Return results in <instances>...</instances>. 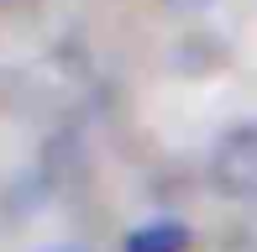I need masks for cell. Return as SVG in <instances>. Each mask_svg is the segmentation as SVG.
Here are the masks:
<instances>
[{
	"label": "cell",
	"mask_w": 257,
	"mask_h": 252,
	"mask_svg": "<svg viewBox=\"0 0 257 252\" xmlns=\"http://www.w3.org/2000/svg\"><path fill=\"white\" fill-rule=\"evenodd\" d=\"M210 179L231 200H257V126H231L210 153Z\"/></svg>",
	"instance_id": "1"
},
{
	"label": "cell",
	"mask_w": 257,
	"mask_h": 252,
	"mask_svg": "<svg viewBox=\"0 0 257 252\" xmlns=\"http://www.w3.org/2000/svg\"><path fill=\"white\" fill-rule=\"evenodd\" d=\"M163 6H173V11H200V6H210V0H163Z\"/></svg>",
	"instance_id": "3"
},
{
	"label": "cell",
	"mask_w": 257,
	"mask_h": 252,
	"mask_svg": "<svg viewBox=\"0 0 257 252\" xmlns=\"http://www.w3.org/2000/svg\"><path fill=\"white\" fill-rule=\"evenodd\" d=\"M126 252H189V226H179V221L137 226V231L126 236Z\"/></svg>",
	"instance_id": "2"
},
{
	"label": "cell",
	"mask_w": 257,
	"mask_h": 252,
	"mask_svg": "<svg viewBox=\"0 0 257 252\" xmlns=\"http://www.w3.org/2000/svg\"><path fill=\"white\" fill-rule=\"evenodd\" d=\"M48 252H79V247H48Z\"/></svg>",
	"instance_id": "4"
}]
</instances>
